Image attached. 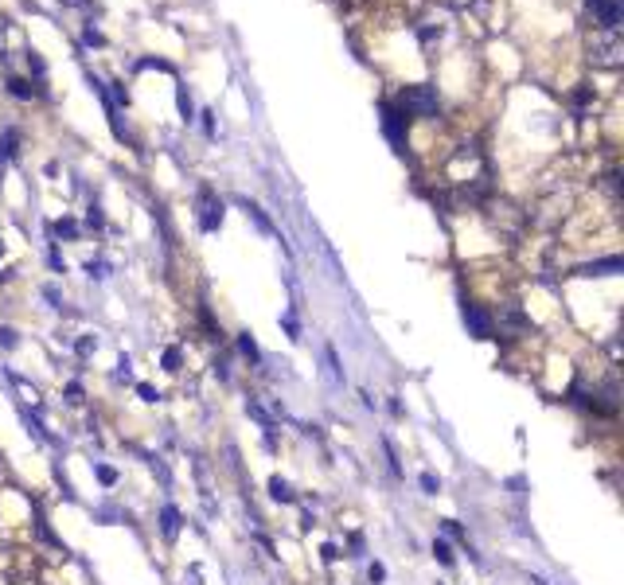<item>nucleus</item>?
<instances>
[{
	"label": "nucleus",
	"instance_id": "f257e3e1",
	"mask_svg": "<svg viewBox=\"0 0 624 585\" xmlns=\"http://www.w3.org/2000/svg\"><path fill=\"white\" fill-rule=\"evenodd\" d=\"M402 106L414 110V113H421V117H434L437 113V90L434 86H410L402 94Z\"/></svg>",
	"mask_w": 624,
	"mask_h": 585
},
{
	"label": "nucleus",
	"instance_id": "f03ea898",
	"mask_svg": "<svg viewBox=\"0 0 624 585\" xmlns=\"http://www.w3.org/2000/svg\"><path fill=\"white\" fill-rule=\"evenodd\" d=\"M223 223V199H215L211 191H199V230H219Z\"/></svg>",
	"mask_w": 624,
	"mask_h": 585
},
{
	"label": "nucleus",
	"instance_id": "7ed1b4c3",
	"mask_svg": "<svg viewBox=\"0 0 624 585\" xmlns=\"http://www.w3.org/2000/svg\"><path fill=\"white\" fill-rule=\"evenodd\" d=\"M464 324L472 328V336H476V340L492 336V316H488L484 308H476V305H464Z\"/></svg>",
	"mask_w": 624,
	"mask_h": 585
},
{
	"label": "nucleus",
	"instance_id": "20e7f679",
	"mask_svg": "<svg viewBox=\"0 0 624 585\" xmlns=\"http://www.w3.org/2000/svg\"><path fill=\"white\" fill-rule=\"evenodd\" d=\"M382 113H387V121H382V125H387V133H390V141H394V145H402V129H406V113H402V110H394V106H387V110H382Z\"/></svg>",
	"mask_w": 624,
	"mask_h": 585
},
{
	"label": "nucleus",
	"instance_id": "39448f33",
	"mask_svg": "<svg viewBox=\"0 0 624 585\" xmlns=\"http://www.w3.org/2000/svg\"><path fill=\"white\" fill-rule=\"evenodd\" d=\"M270 496L277 499V504H297V492L289 480H281V476H270Z\"/></svg>",
	"mask_w": 624,
	"mask_h": 585
},
{
	"label": "nucleus",
	"instance_id": "423d86ee",
	"mask_svg": "<svg viewBox=\"0 0 624 585\" xmlns=\"http://www.w3.org/2000/svg\"><path fill=\"white\" fill-rule=\"evenodd\" d=\"M160 531H164V539H176V534H180V512L172 504L160 512Z\"/></svg>",
	"mask_w": 624,
	"mask_h": 585
},
{
	"label": "nucleus",
	"instance_id": "0eeeda50",
	"mask_svg": "<svg viewBox=\"0 0 624 585\" xmlns=\"http://www.w3.org/2000/svg\"><path fill=\"white\" fill-rule=\"evenodd\" d=\"M620 270V258H605V262L585 265V278H601V273H617Z\"/></svg>",
	"mask_w": 624,
	"mask_h": 585
},
{
	"label": "nucleus",
	"instance_id": "6e6552de",
	"mask_svg": "<svg viewBox=\"0 0 624 585\" xmlns=\"http://www.w3.org/2000/svg\"><path fill=\"white\" fill-rule=\"evenodd\" d=\"M238 351H242L250 363H257V359H262V351H257V344H254V336H250V332H242V336H238Z\"/></svg>",
	"mask_w": 624,
	"mask_h": 585
},
{
	"label": "nucleus",
	"instance_id": "1a4fd4ad",
	"mask_svg": "<svg viewBox=\"0 0 624 585\" xmlns=\"http://www.w3.org/2000/svg\"><path fill=\"white\" fill-rule=\"evenodd\" d=\"M434 558L441 566H453V546H449L445 539H434Z\"/></svg>",
	"mask_w": 624,
	"mask_h": 585
},
{
	"label": "nucleus",
	"instance_id": "9d476101",
	"mask_svg": "<svg viewBox=\"0 0 624 585\" xmlns=\"http://www.w3.org/2000/svg\"><path fill=\"white\" fill-rule=\"evenodd\" d=\"M8 90H12L16 98H36L39 94V90L31 86V82H24V78H12V82H8Z\"/></svg>",
	"mask_w": 624,
	"mask_h": 585
},
{
	"label": "nucleus",
	"instance_id": "9b49d317",
	"mask_svg": "<svg viewBox=\"0 0 624 585\" xmlns=\"http://www.w3.org/2000/svg\"><path fill=\"white\" fill-rule=\"evenodd\" d=\"M242 207H246V215H250V219H254V223H257V227H262L265 234H270V230H273V227H270V219H265V215H262V211H257V207H254V203H242Z\"/></svg>",
	"mask_w": 624,
	"mask_h": 585
},
{
	"label": "nucleus",
	"instance_id": "f8f14e48",
	"mask_svg": "<svg viewBox=\"0 0 624 585\" xmlns=\"http://www.w3.org/2000/svg\"><path fill=\"white\" fill-rule=\"evenodd\" d=\"M164 371H172V375L180 371V347H168V351H164Z\"/></svg>",
	"mask_w": 624,
	"mask_h": 585
},
{
	"label": "nucleus",
	"instance_id": "ddd939ff",
	"mask_svg": "<svg viewBox=\"0 0 624 585\" xmlns=\"http://www.w3.org/2000/svg\"><path fill=\"white\" fill-rule=\"evenodd\" d=\"M367 578H371V585L387 581V566H382V562H371V566H367Z\"/></svg>",
	"mask_w": 624,
	"mask_h": 585
},
{
	"label": "nucleus",
	"instance_id": "4468645a",
	"mask_svg": "<svg viewBox=\"0 0 624 585\" xmlns=\"http://www.w3.org/2000/svg\"><path fill=\"white\" fill-rule=\"evenodd\" d=\"M320 558H324V562H339L344 554H339V546H336V542H324V546H320Z\"/></svg>",
	"mask_w": 624,
	"mask_h": 585
},
{
	"label": "nucleus",
	"instance_id": "2eb2a0df",
	"mask_svg": "<svg viewBox=\"0 0 624 585\" xmlns=\"http://www.w3.org/2000/svg\"><path fill=\"white\" fill-rule=\"evenodd\" d=\"M421 488H426L429 496H437V492H441V480H437L434 472H421Z\"/></svg>",
	"mask_w": 624,
	"mask_h": 585
},
{
	"label": "nucleus",
	"instance_id": "dca6fc26",
	"mask_svg": "<svg viewBox=\"0 0 624 585\" xmlns=\"http://www.w3.org/2000/svg\"><path fill=\"white\" fill-rule=\"evenodd\" d=\"M137 395L145 398V402H160V390H153L148 382H137Z\"/></svg>",
	"mask_w": 624,
	"mask_h": 585
},
{
	"label": "nucleus",
	"instance_id": "f3484780",
	"mask_svg": "<svg viewBox=\"0 0 624 585\" xmlns=\"http://www.w3.org/2000/svg\"><path fill=\"white\" fill-rule=\"evenodd\" d=\"M94 472H98V480H102V484H118V472H113V468H106V464H94Z\"/></svg>",
	"mask_w": 624,
	"mask_h": 585
},
{
	"label": "nucleus",
	"instance_id": "a211bd4d",
	"mask_svg": "<svg viewBox=\"0 0 624 585\" xmlns=\"http://www.w3.org/2000/svg\"><path fill=\"white\" fill-rule=\"evenodd\" d=\"M55 230L66 234V238H74V234H78V223H74V219H59V227H55Z\"/></svg>",
	"mask_w": 624,
	"mask_h": 585
},
{
	"label": "nucleus",
	"instance_id": "6ab92c4d",
	"mask_svg": "<svg viewBox=\"0 0 624 585\" xmlns=\"http://www.w3.org/2000/svg\"><path fill=\"white\" fill-rule=\"evenodd\" d=\"M66 402H74V406L82 402V387H78V382H71V387H66Z\"/></svg>",
	"mask_w": 624,
	"mask_h": 585
},
{
	"label": "nucleus",
	"instance_id": "aec40b11",
	"mask_svg": "<svg viewBox=\"0 0 624 585\" xmlns=\"http://www.w3.org/2000/svg\"><path fill=\"white\" fill-rule=\"evenodd\" d=\"M281 324H285L289 340H301V328H297V320H293V316H285V320H281Z\"/></svg>",
	"mask_w": 624,
	"mask_h": 585
},
{
	"label": "nucleus",
	"instance_id": "412c9836",
	"mask_svg": "<svg viewBox=\"0 0 624 585\" xmlns=\"http://www.w3.org/2000/svg\"><path fill=\"white\" fill-rule=\"evenodd\" d=\"M0 347H16V332L12 328H0Z\"/></svg>",
	"mask_w": 624,
	"mask_h": 585
},
{
	"label": "nucleus",
	"instance_id": "4be33fe9",
	"mask_svg": "<svg viewBox=\"0 0 624 585\" xmlns=\"http://www.w3.org/2000/svg\"><path fill=\"white\" fill-rule=\"evenodd\" d=\"M86 223H90V227H102V207H90V215H86Z\"/></svg>",
	"mask_w": 624,
	"mask_h": 585
},
{
	"label": "nucleus",
	"instance_id": "5701e85b",
	"mask_svg": "<svg viewBox=\"0 0 624 585\" xmlns=\"http://www.w3.org/2000/svg\"><path fill=\"white\" fill-rule=\"evenodd\" d=\"M180 113H184V121H191V98L180 90Z\"/></svg>",
	"mask_w": 624,
	"mask_h": 585
},
{
	"label": "nucleus",
	"instance_id": "b1692460",
	"mask_svg": "<svg viewBox=\"0 0 624 585\" xmlns=\"http://www.w3.org/2000/svg\"><path fill=\"white\" fill-rule=\"evenodd\" d=\"M129 367H133V363H129V355H121V363H118V379H129V375H133Z\"/></svg>",
	"mask_w": 624,
	"mask_h": 585
},
{
	"label": "nucleus",
	"instance_id": "393cba45",
	"mask_svg": "<svg viewBox=\"0 0 624 585\" xmlns=\"http://www.w3.org/2000/svg\"><path fill=\"white\" fill-rule=\"evenodd\" d=\"M28 63H31V71H36V74H44V58H39V55H28Z\"/></svg>",
	"mask_w": 624,
	"mask_h": 585
},
{
	"label": "nucleus",
	"instance_id": "a878e982",
	"mask_svg": "<svg viewBox=\"0 0 624 585\" xmlns=\"http://www.w3.org/2000/svg\"><path fill=\"white\" fill-rule=\"evenodd\" d=\"M0 254H4V246H0Z\"/></svg>",
	"mask_w": 624,
	"mask_h": 585
}]
</instances>
